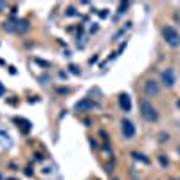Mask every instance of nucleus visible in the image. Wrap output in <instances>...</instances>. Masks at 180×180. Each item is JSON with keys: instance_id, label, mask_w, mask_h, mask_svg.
I'll list each match as a JSON object with an SVG mask.
<instances>
[{"instance_id": "1", "label": "nucleus", "mask_w": 180, "mask_h": 180, "mask_svg": "<svg viewBox=\"0 0 180 180\" xmlns=\"http://www.w3.org/2000/svg\"><path fill=\"white\" fill-rule=\"evenodd\" d=\"M162 34H164L166 43H169L171 47H178V45H180V34L177 33V29H175V27L166 25V27L162 29Z\"/></svg>"}, {"instance_id": "2", "label": "nucleus", "mask_w": 180, "mask_h": 180, "mask_svg": "<svg viewBox=\"0 0 180 180\" xmlns=\"http://www.w3.org/2000/svg\"><path fill=\"white\" fill-rule=\"evenodd\" d=\"M140 114H142V117L146 121H157L159 119V114H157V110L151 106V103L146 99L140 101Z\"/></svg>"}, {"instance_id": "3", "label": "nucleus", "mask_w": 180, "mask_h": 180, "mask_svg": "<svg viewBox=\"0 0 180 180\" xmlns=\"http://www.w3.org/2000/svg\"><path fill=\"white\" fill-rule=\"evenodd\" d=\"M121 132H122V135H124L126 139H132V137L135 135V126L132 124V121L122 119V122H121Z\"/></svg>"}, {"instance_id": "4", "label": "nucleus", "mask_w": 180, "mask_h": 180, "mask_svg": "<svg viewBox=\"0 0 180 180\" xmlns=\"http://www.w3.org/2000/svg\"><path fill=\"white\" fill-rule=\"evenodd\" d=\"M162 81H164L166 86H173L175 85V72H173V69H166L162 72Z\"/></svg>"}, {"instance_id": "5", "label": "nucleus", "mask_w": 180, "mask_h": 180, "mask_svg": "<svg viewBox=\"0 0 180 180\" xmlns=\"http://www.w3.org/2000/svg\"><path fill=\"white\" fill-rule=\"evenodd\" d=\"M144 90H146V94H148V96H157V94H159V85H157V81H153V79L146 81Z\"/></svg>"}, {"instance_id": "6", "label": "nucleus", "mask_w": 180, "mask_h": 180, "mask_svg": "<svg viewBox=\"0 0 180 180\" xmlns=\"http://www.w3.org/2000/svg\"><path fill=\"white\" fill-rule=\"evenodd\" d=\"M121 106H122V110H124V112H130V108H132V103H130L128 94H122V96H121Z\"/></svg>"}, {"instance_id": "7", "label": "nucleus", "mask_w": 180, "mask_h": 180, "mask_svg": "<svg viewBox=\"0 0 180 180\" xmlns=\"http://www.w3.org/2000/svg\"><path fill=\"white\" fill-rule=\"evenodd\" d=\"M92 106H96V104H94L92 101H83V103H78V104H76V108H78V110H85V108H92Z\"/></svg>"}, {"instance_id": "8", "label": "nucleus", "mask_w": 180, "mask_h": 180, "mask_svg": "<svg viewBox=\"0 0 180 180\" xmlns=\"http://www.w3.org/2000/svg\"><path fill=\"white\" fill-rule=\"evenodd\" d=\"M177 106H178V108H180V99H178V101H177Z\"/></svg>"}]
</instances>
